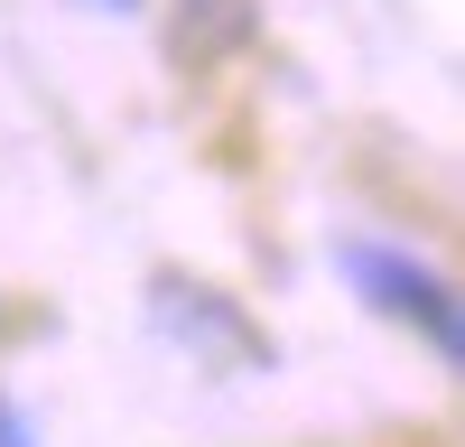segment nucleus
I'll return each instance as SVG.
<instances>
[{
  "mask_svg": "<svg viewBox=\"0 0 465 447\" xmlns=\"http://www.w3.org/2000/svg\"><path fill=\"white\" fill-rule=\"evenodd\" d=\"M0 447H28V429H19V410L0 401Z\"/></svg>",
  "mask_w": 465,
  "mask_h": 447,
  "instance_id": "nucleus-3",
  "label": "nucleus"
},
{
  "mask_svg": "<svg viewBox=\"0 0 465 447\" xmlns=\"http://www.w3.org/2000/svg\"><path fill=\"white\" fill-rule=\"evenodd\" d=\"M344 271L372 289V308H391V317H410V326H429V345L456 363V298H447L438 271H419V261L381 252V243H344Z\"/></svg>",
  "mask_w": 465,
  "mask_h": 447,
  "instance_id": "nucleus-1",
  "label": "nucleus"
},
{
  "mask_svg": "<svg viewBox=\"0 0 465 447\" xmlns=\"http://www.w3.org/2000/svg\"><path fill=\"white\" fill-rule=\"evenodd\" d=\"M159 326L177 335L186 354H205V363H232V372H252V363L270 354V345H261V335H252L242 317H232V308H223L214 289H186V280H159Z\"/></svg>",
  "mask_w": 465,
  "mask_h": 447,
  "instance_id": "nucleus-2",
  "label": "nucleus"
},
{
  "mask_svg": "<svg viewBox=\"0 0 465 447\" xmlns=\"http://www.w3.org/2000/svg\"><path fill=\"white\" fill-rule=\"evenodd\" d=\"M84 10H140V0H84Z\"/></svg>",
  "mask_w": 465,
  "mask_h": 447,
  "instance_id": "nucleus-4",
  "label": "nucleus"
}]
</instances>
